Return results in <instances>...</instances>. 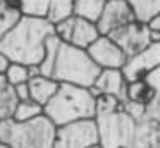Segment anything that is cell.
Instances as JSON below:
<instances>
[{"label":"cell","mask_w":160,"mask_h":148,"mask_svg":"<svg viewBox=\"0 0 160 148\" xmlns=\"http://www.w3.org/2000/svg\"><path fill=\"white\" fill-rule=\"evenodd\" d=\"M53 26H55V36L62 43L72 45L83 50H88L102 36L97 23H91L78 16H71Z\"/></svg>","instance_id":"52a82bcc"},{"label":"cell","mask_w":160,"mask_h":148,"mask_svg":"<svg viewBox=\"0 0 160 148\" xmlns=\"http://www.w3.org/2000/svg\"><path fill=\"white\" fill-rule=\"evenodd\" d=\"M148 26L152 28L153 31H158V33H160V14H158V16H157L153 21H152V23L148 24Z\"/></svg>","instance_id":"484cf974"},{"label":"cell","mask_w":160,"mask_h":148,"mask_svg":"<svg viewBox=\"0 0 160 148\" xmlns=\"http://www.w3.org/2000/svg\"><path fill=\"white\" fill-rule=\"evenodd\" d=\"M21 10L24 16H35V17H47L50 10L52 0H18Z\"/></svg>","instance_id":"603a6c76"},{"label":"cell","mask_w":160,"mask_h":148,"mask_svg":"<svg viewBox=\"0 0 160 148\" xmlns=\"http://www.w3.org/2000/svg\"><path fill=\"white\" fill-rule=\"evenodd\" d=\"M11 2H18V0H11Z\"/></svg>","instance_id":"f1b7e54d"},{"label":"cell","mask_w":160,"mask_h":148,"mask_svg":"<svg viewBox=\"0 0 160 148\" xmlns=\"http://www.w3.org/2000/svg\"><path fill=\"white\" fill-rule=\"evenodd\" d=\"M45 115L57 127L84 119H95L97 98L91 95L90 88L76 84H60L55 96L45 105Z\"/></svg>","instance_id":"3957f363"},{"label":"cell","mask_w":160,"mask_h":148,"mask_svg":"<svg viewBox=\"0 0 160 148\" xmlns=\"http://www.w3.org/2000/svg\"><path fill=\"white\" fill-rule=\"evenodd\" d=\"M126 98H128V102L148 107L155 100V89L152 88V84L145 78L136 79V81H129L128 88H126Z\"/></svg>","instance_id":"2e32d148"},{"label":"cell","mask_w":160,"mask_h":148,"mask_svg":"<svg viewBox=\"0 0 160 148\" xmlns=\"http://www.w3.org/2000/svg\"><path fill=\"white\" fill-rule=\"evenodd\" d=\"M158 67H160V41H157V43H150V47L145 48L136 57L128 59V64L124 65L122 72H124L126 81L129 83L146 78L150 72H153Z\"/></svg>","instance_id":"8fae6325"},{"label":"cell","mask_w":160,"mask_h":148,"mask_svg":"<svg viewBox=\"0 0 160 148\" xmlns=\"http://www.w3.org/2000/svg\"><path fill=\"white\" fill-rule=\"evenodd\" d=\"M107 3L108 0H76L72 16L83 17V19L91 21V23H98Z\"/></svg>","instance_id":"e0dca14e"},{"label":"cell","mask_w":160,"mask_h":148,"mask_svg":"<svg viewBox=\"0 0 160 148\" xmlns=\"http://www.w3.org/2000/svg\"><path fill=\"white\" fill-rule=\"evenodd\" d=\"M55 34V26L47 17L22 16L19 23L0 41V52L11 62L40 65L45 59L47 40Z\"/></svg>","instance_id":"7a4b0ae2"},{"label":"cell","mask_w":160,"mask_h":148,"mask_svg":"<svg viewBox=\"0 0 160 148\" xmlns=\"http://www.w3.org/2000/svg\"><path fill=\"white\" fill-rule=\"evenodd\" d=\"M93 148H100V145H98V146H93Z\"/></svg>","instance_id":"83f0119b"},{"label":"cell","mask_w":160,"mask_h":148,"mask_svg":"<svg viewBox=\"0 0 160 148\" xmlns=\"http://www.w3.org/2000/svg\"><path fill=\"white\" fill-rule=\"evenodd\" d=\"M19 98L16 88L9 84L4 76H0V120L14 119V114L18 110Z\"/></svg>","instance_id":"5bb4252c"},{"label":"cell","mask_w":160,"mask_h":148,"mask_svg":"<svg viewBox=\"0 0 160 148\" xmlns=\"http://www.w3.org/2000/svg\"><path fill=\"white\" fill-rule=\"evenodd\" d=\"M28 84H29V98L33 102L43 105V109L55 96V93L60 88V83H57L53 78H47V76H36V78L29 79Z\"/></svg>","instance_id":"4fadbf2b"},{"label":"cell","mask_w":160,"mask_h":148,"mask_svg":"<svg viewBox=\"0 0 160 148\" xmlns=\"http://www.w3.org/2000/svg\"><path fill=\"white\" fill-rule=\"evenodd\" d=\"M136 21L150 24L160 14V0H128Z\"/></svg>","instance_id":"ac0fdd59"},{"label":"cell","mask_w":160,"mask_h":148,"mask_svg":"<svg viewBox=\"0 0 160 148\" xmlns=\"http://www.w3.org/2000/svg\"><path fill=\"white\" fill-rule=\"evenodd\" d=\"M24 16L21 10L19 2H11V0H0V41L4 36L19 23V19Z\"/></svg>","instance_id":"9a60e30c"},{"label":"cell","mask_w":160,"mask_h":148,"mask_svg":"<svg viewBox=\"0 0 160 148\" xmlns=\"http://www.w3.org/2000/svg\"><path fill=\"white\" fill-rule=\"evenodd\" d=\"M88 54L100 69H124L128 64V55L110 36L102 34L90 48Z\"/></svg>","instance_id":"9c48e42d"},{"label":"cell","mask_w":160,"mask_h":148,"mask_svg":"<svg viewBox=\"0 0 160 148\" xmlns=\"http://www.w3.org/2000/svg\"><path fill=\"white\" fill-rule=\"evenodd\" d=\"M74 3H76V0H52L47 19L52 24H57L60 21L71 17L74 14Z\"/></svg>","instance_id":"44dd1931"},{"label":"cell","mask_w":160,"mask_h":148,"mask_svg":"<svg viewBox=\"0 0 160 148\" xmlns=\"http://www.w3.org/2000/svg\"><path fill=\"white\" fill-rule=\"evenodd\" d=\"M57 126L47 115L29 122L0 120V140L11 148H53Z\"/></svg>","instance_id":"5b68a950"},{"label":"cell","mask_w":160,"mask_h":148,"mask_svg":"<svg viewBox=\"0 0 160 148\" xmlns=\"http://www.w3.org/2000/svg\"><path fill=\"white\" fill-rule=\"evenodd\" d=\"M9 65H11V60L5 57L4 52H0V76H4V74H5V71H7Z\"/></svg>","instance_id":"d4e9b609"},{"label":"cell","mask_w":160,"mask_h":148,"mask_svg":"<svg viewBox=\"0 0 160 148\" xmlns=\"http://www.w3.org/2000/svg\"><path fill=\"white\" fill-rule=\"evenodd\" d=\"M4 78L7 79L9 84L12 86H19L24 84V83H29L31 76H29V67L22 64H16V62H11V65L7 67Z\"/></svg>","instance_id":"7402d4cb"},{"label":"cell","mask_w":160,"mask_h":148,"mask_svg":"<svg viewBox=\"0 0 160 148\" xmlns=\"http://www.w3.org/2000/svg\"><path fill=\"white\" fill-rule=\"evenodd\" d=\"M42 115H45L43 105L33 102V100H24V102H19L18 110L14 114V120H18V122H29V120H35Z\"/></svg>","instance_id":"ffe728a7"},{"label":"cell","mask_w":160,"mask_h":148,"mask_svg":"<svg viewBox=\"0 0 160 148\" xmlns=\"http://www.w3.org/2000/svg\"><path fill=\"white\" fill-rule=\"evenodd\" d=\"M108 36L122 48V52L128 55V59L136 57L152 43V29H150L148 24L139 23V21H134V23L114 31Z\"/></svg>","instance_id":"ba28073f"},{"label":"cell","mask_w":160,"mask_h":148,"mask_svg":"<svg viewBox=\"0 0 160 148\" xmlns=\"http://www.w3.org/2000/svg\"><path fill=\"white\" fill-rule=\"evenodd\" d=\"M100 145V133L95 119H84L57 127L53 148H93Z\"/></svg>","instance_id":"8992f818"},{"label":"cell","mask_w":160,"mask_h":148,"mask_svg":"<svg viewBox=\"0 0 160 148\" xmlns=\"http://www.w3.org/2000/svg\"><path fill=\"white\" fill-rule=\"evenodd\" d=\"M134 21H136V17L132 14V9L128 3V0H108V3L105 5L103 14L98 19L97 26H98L100 34L108 36L110 33L134 23Z\"/></svg>","instance_id":"30bf717a"},{"label":"cell","mask_w":160,"mask_h":148,"mask_svg":"<svg viewBox=\"0 0 160 148\" xmlns=\"http://www.w3.org/2000/svg\"><path fill=\"white\" fill-rule=\"evenodd\" d=\"M95 88L98 89L100 95H110L119 98L122 103L128 102L126 98V88H128V81L124 78L122 69H102L100 76L95 81Z\"/></svg>","instance_id":"7c38bea8"},{"label":"cell","mask_w":160,"mask_h":148,"mask_svg":"<svg viewBox=\"0 0 160 148\" xmlns=\"http://www.w3.org/2000/svg\"><path fill=\"white\" fill-rule=\"evenodd\" d=\"M0 148H11V146H9V145H7V143H4V141L0 140Z\"/></svg>","instance_id":"4316f807"},{"label":"cell","mask_w":160,"mask_h":148,"mask_svg":"<svg viewBox=\"0 0 160 148\" xmlns=\"http://www.w3.org/2000/svg\"><path fill=\"white\" fill-rule=\"evenodd\" d=\"M100 133V148H160V124L138 120L124 110V105L95 117Z\"/></svg>","instance_id":"6da1fadb"},{"label":"cell","mask_w":160,"mask_h":148,"mask_svg":"<svg viewBox=\"0 0 160 148\" xmlns=\"http://www.w3.org/2000/svg\"><path fill=\"white\" fill-rule=\"evenodd\" d=\"M14 88H16V93H18L19 102L31 100V98H29V84H28V83H24V84H19V86H14Z\"/></svg>","instance_id":"cb8c5ba5"},{"label":"cell","mask_w":160,"mask_h":148,"mask_svg":"<svg viewBox=\"0 0 160 148\" xmlns=\"http://www.w3.org/2000/svg\"><path fill=\"white\" fill-rule=\"evenodd\" d=\"M145 79L155 89V100L146 107V117L160 124V67L155 69L153 72H150Z\"/></svg>","instance_id":"d6986e66"},{"label":"cell","mask_w":160,"mask_h":148,"mask_svg":"<svg viewBox=\"0 0 160 148\" xmlns=\"http://www.w3.org/2000/svg\"><path fill=\"white\" fill-rule=\"evenodd\" d=\"M100 72L102 69L93 62L88 50L60 41L52 72V78L57 83L91 88L97 81V78L100 76Z\"/></svg>","instance_id":"277c9868"}]
</instances>
